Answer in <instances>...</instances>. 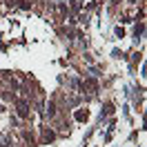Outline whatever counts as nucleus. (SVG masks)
<instances>
[{
    "instance_id": "obj_1",
    "label": "nucleus",
    "mask_w": 147,
    "mask_h": 147,
    "mask_svg": "<svg viewBox=\"0 0 147 147\" xmlns=\"http://www.w3.org/2000/svg\"><path fill=\"white\" fill-rule=\"evenodd\" d=\"M18 114L22 116V118H25V116L29 114V111H27V105H25V102H20V105H18Z\"/></svg>"
}]
</instances>
